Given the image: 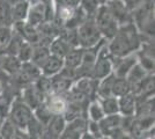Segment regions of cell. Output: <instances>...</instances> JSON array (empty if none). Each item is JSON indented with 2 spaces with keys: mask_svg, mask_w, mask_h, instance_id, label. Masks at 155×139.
I'll list each match as a JSON object with an SVG mask.
<instances>
[{
  "mask_svg": "<svg viewBox=\"0 0 155 139\" xmlns=\"http://www.w3.org/2000/svg\"><path fill=\"white\" fill-rule=\"evenodd\" d=\"M112 60H114V57L109 52V49L107 46V41H105L98 49L96 59L91 71V78H94L95 80H100L109 75L110 73H112V68H114Z\"/></svg>",
  "mask_w": 155,
  "mask_h": 139,
  "instance_id": "5b68a950",
  "label": "cell"
},
{
  "mask_svg": "<svg viewBox=\"0 0 155 139\" xmlns=\"http://www.w3.org/2000/svg\"><path fill=\"white\" fill-rule=\"evenodd\" d=\"M130 92V84L126 78L116 77L111 88V95L115 98H120Z\"/></svg>",
  "mask_w": 155,
  "mask_h": 139,
  "instance_id": "cb8c5ba5",
  "label": "cell"
},
{
  "mask_svg": "<svg viewBox=\"0 0 155 139\" xmlns=\"http://www.w3.org/2000/svg\"><path fill=\"white\" fill-rule=\"evenodd\" d=\"M87 130V117L80 116L77 118L72 119L66 123L64 131L61 133L60 138L64 139H77L82 138Z\"/></svg>",
  "mask_w": 155,
  "mask_h": 139,
  "instance_id": "ba28073f",
  "label": "cell"
},
{
  "mask_svg": "<svg viewBox=\"0 0 155 139\" xmlns=\"http://www.w3.org/2000/svg\"><path fill=\"white\" fill-rule=\"evenodd\" d=\"M101 6L98 0H79L78 7L82 11L86 18H94L98 7Z\"/></svg>",
  "mask_w": 155,
  "mask_h": 139,
  "instance_id": "d4e9b609",
  "label": "cell"
},
{
  "mask_svg": "<svg viewBox=\"0 0 155 139\" xmlns=\"http://www.w3.org/2000/svg\"><path fill=\"white\" fill-rule=\"evenodd\" d=\"M32 116V109L22 101L21 98H16L11 103V109L8 113V118L14 123L18 130L27 134V127L30 123Z\"/></svg>",
  "mask_w": 155,
  "mask_h": 139,
  "instance_id": "3957f363",
  "label": "cell"
},
{
  "mask_svg": "<svg viewBox=\"0 0 155 139\" xmlns=\"http://www.w3.org/2000/svg\"><path fill=\"white\" fill-rule=\"evenodd\" d=\"M11 103L9 101L4 99H0V118L5 119L6 117H8V113L11 109Z\"/></svg>",
  "mask_w": 155,
  "mask_h": 139,
  "instance_id": "d6a6232c",
  "label": "cell"
},
{
  "mask_svg": "<svg viewBox=\"0 0 155 139\" xmlns=\"http://www.w3.org/2000/svg\"><path fill=\"white\" fill-rule=\"evenodd\" d=\"M64 67V60L60 57L50 55V57L46 59V61L41 67V73L46 77H53L58 74Z\"/></svg>",
  "mask_w": 155,
  "mask_h": 139,
  "instance_id": "2e32d148",
  "label": "cell"
},
{
  "mask_svg": "<svg viewBox=\"0 0 155 139\" xmlns=\"http://www.w3.org/2000/svg\"><path fill=\"white\" fill-rule=\"evenodd\" d=\"M66 119L63 115H52L51 119L49 121L48 125L45 126V132L49 138H60L61 133L66 126Z\"/></svg>",
  "mask_w": 155,
  "mask_h": 139,
  "instance_id": "4fadbf2b",
  "label": "cell"
},
{
  "mask_svg": "<svg viewBox=\"0 0 155 139\" xmlns=\"http://www.w3.org/2000/svg\"><path fill=\"white\" fill-rule=\"evenodd\" d=\"M72 46L68 44L63 35H58L54 38H52L51 42L49 43V50L50 53L53 56H57L60 58H64V56L67 53V51L71 49Z\"/></svg>",
  "mask_w": 155,
  "mask_h": 139,
  "instance_id": "ac0fdd59",
  "label": "cell"
},
{
  "mask_svg": "<svg viewBox=\"0 0 155 139\" xmlns=\"http://www.w3.org/2000/svg\"><path fill=\"white\" fill-rule=\"evenodd\" d=\"M86 116H87V119L94 121V122H100L105 116L103 109H102V106H101V102H100V100L97 99V98L91 100L87 103Z\"/></svg>",
  "mask_w": 155,
  "mask_h": 139,
  "instance_id": "7402d4cb",
  "label": "cell"
},
{
  "mask_svg": "<svg viewBox=\"0 0 155 139\" xmlns=\"http://www.w3.org/2000/svg\"><path fill=\"white\" fill-rule=\"evenodd\" d=\"M115 78H116V75L114 73H110L109 75H107V77H104L97 81L96 95H95L97 99H103V98L111 96V88H112V84H114Z\"/></svg>",
  "mask_w": 155,
  "mask_h": 139,
  "instance_id": "44dd1931",
  "label": "cell"
},
{
  "mask_svg": "<svg viewBox=\"0 0 155 139\" xmlns=\"http://www.w3.org/2000/svg\"><path fill=\"white\" fill-rule=\"evenodd\" d=\"M98 1H100V4H101V5H104V4H107V2L110 1V0H98Z\"/></svg>",
  "mask_w": 155,
  "mask_h": 139,
  "instance_id": "74e56055",
  "label": "cell"
},
{
  "mask_svg": "<svg viewBox=\"0 0 155 139\" xmlns=\"http://www.w3.org/2000/svg\"><path fill=\"white\" fill-rule=\"evenodd\" d=\"M21 65L22 63L20 61L19 58L12 55H6L1 60V70L9 75H14L15 73H18Z\"/></svg>",
  "mask_w": 155,
  "mask_h": 139,
  "instance_id": "603a6c76",
  "label": "cell"
},
{
  "mask_svg": "<svg viewBox=\"0 0 155 139\" xmlns=\"http://www.w3.org/2000/svg\"><path fill=\"white\" fill-rule=\"evenodd\" d=\"M77 38L78 46L82 49L93 48L104 40L94 21V18H87L77 27Z\"/></svg>",
  "mask_w": 155,
  "mask_h": 139,
  "instance_id": "7a4b0ae2",
  "label": "cell"
},
{
  "mask_svg": "<svg viewBox=\"0 0 155 139\" xmlns=\"http://www.w3.org/2000/svg\"><path fill=\"white\" fill-rule=\"evenodd\" d=\"M41 68L34 65L31 61L22 63L18 73H15L13 77L14 80L20 85H29L32 84L35 80L41 75Z\"/></svg>",
  "mask_w": 155,
  "mask_h": 139,
  "instance_id": "52a82bcc",
  "label": "cell"
},
{
  "mask_svg": "<svg viewBox=\"0 0 155 139\" xmlns=\"http://www.w3.org/2000/svg\"><path fill=\"white\" fill-rule=\"evenodd\" d=\"M50 50H49V45L48 44H35L32 45V55H31V61L34 65L37 67H42V65L46 61V59L50 57Z\"/></svg>",
  "mask_w": 155,
  "mask_h": 139,
  "instance_id": "ffe728a7",
  "label": "cell"
},
{
  "mask_svg": "<svg viewBox=\"0 0 155 139\" xmlns=\"http://www.w3.org/2000/svg\"><path fill=\"white\" fill-rule=\"evenodd\" d=\"M94 21H95L102 37L105 41L111 40L119 28L118 22L112 16V14L110 13V11L105 5H101L98 7L96 14L94 16Z\"/></svg>",
  "mask_w": 155,
  "mask_h": 139,
  "instance_id": "277c9868",
  "label": "cell"
},
{
  "mask_svg": "<svg viewBox=\"0 0 155 139\" xmlns=\"http://www.w3.org/2000/svg\"><path fill=\"white\" fill-rule=\"evenodd\" d=\"M138 63V57H137V52L129 53L123 57H114L112 64H114V68H112V73L116 77H123L125 78L127 75V73L132 70V67Z\"/></svg>",
  "mask_w": 155,
  "mask_h": 139,
  "instance_id": "30bf717a",
  "label": "cell"
},
{
  "mask_svg": "<svg viewBox=\"0 0 155 139\" xmlns=\"http://www.w3.org/2000/svg\"><path fill=\"white\" fill-rule=\"evenodd\" d=\"M101 102V106L104 111V115H112V114H119V106H118V98L115 96H108L103 99H98Z\"/></svg>",
  "mask_w": 155,
  "mask_h": 139,
  "instance_id": "4316f807",
  "label": "cell"
},
{
  "mask_svg": "<svg viewBox=\"0 0 155 139\" xmlns=\"http://www.w3.org/2000/svg\"><path fill=\"white\" fill-rule=\"evenodd\" d=\"M79 0H52L53 6L57 5H78Z\"/></svg>",
  "mask_w": 155,
  "mask_h": 139,
  "instance_id": "e575fe53",
  "label": "cell"
},
{
  "mask_svg": "<svg viewBox=\"0 0 155 139\" xmlns=\"http://www.w3.org/2000/svg\"><path fill=\"white\" fill-rule=\"evenodd\" d=\"M30 4L28 0H23L21 2H18L9 8V15H11V22L12 25L20 21H26L29 12Z\"/></svg>",
  "mask_w": 155,
  "mask_h": 139,
  "instance_id": "d6986e66",
  "label": "cell"
},
{
  "mask_svg": "<svg viewBox=\"0 0 155 139\" xmlns=\"http://www.w3.org/2000/svg\"><path fill=\"white\" fill-rule=\"evenodd\" d=\"M32 55V44H30L29 42L25 41L22 43V45L20 48L19 52L16 53V57L20 59L21 63H26V61H30Z\"/></svg>",
  "mask_w": 155,
  "mask_h": 139,
  "instance_id": "4dcf8cb0",
  "label": "cell"
},
{
  "mask_svg": "<svg viewBox=\"0 0 155 139\" xmlns=\"http://www.w3.org/2000/svg\"><path fill=\"white\" fill-rule=\"evenodd\" d=\"M18 131H19L18 127L14 125V123L8 117L2 119L1 125H0V137L1 138H6V139L14 138V137H16Z\"/></svg>",
  "mask_w": 155,
  "mask_h": 139,
  "instance_id": "83f0119b",
  "label": "cell"
},
{
  "mask_svg": "<svg viewBox=\"0 0 155 139\" xmlns=\"http://www.w3.org/2000/svg\"><path fill=\"white\" fill-rule=\"evenodd\" d=\"M45 98L46 96L43 93H41L36 87L34 86V84H29L23 89L22 96H21L22 101L26 103L27 106L30 107L32 110L36 107H38L41 103H43L45 101Z\"/></svg>",
  "mask_w": 155,
  "mask_h": 139,
  "instance_id": "8fae6325",
  "label": "cell"
},
{
  "mask_svg": "<svg viewBox=\"0 0 155 139\" xmlns=\"http://www.w3.org/2000/svg\"><path fill=\"white\" fill-rule=\"evenodd\" d=\"M97 81L91 77H81L74 80L72 88L77 89L80 93L84 94L88 99L89 98H94L96 95V87H97Z\"/></svg>",
  "mask_w": 155,
  "mask_h": 139,
  "instance_id": "7c38bea8",
  "label": "cell"
},
{
  "mask_svg": "<svg viewBox=\"0 0 155 139\" xmlns=\"http://www.w3.org/2000/svg\"><path fill=\"white\" fill-rule=\"evenodd\" d=\"M13 35L12 25H0V52H5V48Z\"/></svg>",
  "mask_w": 155,
  "mask_h": 139,
  "instance_id": "f546056e",
  "label": "cell"
},
{
  "mask_svg": "<svg viewBox=\"0 0 155 139\" xmlns=\"http://www.w3.org/2000/svg\"><path fill=\"white\" fill-rule=\"evenodd\" d=\"M123 1L126 5V7L131 11V13H132V11H134L136 8H138L143 2V0H123Z\"/></svg>",
  "mask_w": 155,
  "mask_h": 139,
  "instance_id": "836d02e7",
  "label": "cell"
},
{
  "mask_svg": "<svg viewBox=\"0 0 155 139\" xmlns=\"http://www.w3.org/2000/svg\"><path fill=\"white\" fill-rule=\"evenodd\" d=\"M4 91H5V81L2 79V77H0V96L2 95Z\"/></svg>",
  "mask_w": 155,
  "mask_h": 139,
  "instance_id": "d590c367",
  "label": "cell"
},
{
  "mask_svg": "<svg viewBox=\"0 0 155 139\" xmlns=\"http://www.w3.org/2000/svg\"><path fill=\"white\" fill-rule=\"evenodd\" d=\"M45 103L53 115H63L68 102L63 94H49L45 98Z\"/></svg>",
  "mask_w": 155,
  "mask_h": 139,
  "instance_id": "5bb4252c",
  "label": "cell"
},
{
  "mask_svg": "<svg viewBox=\"0 0 155 139\" xmlns=\"http://www.w3.org/2000/svg\"><path fill=\"white\" fill-rule=\"evenodd\" d=\"M11 6L4 0H0V25H12L11 15H9Z\"/></svg>",
  "mask_w": 155,
  "mask_h": 139,
  "instance_id": "1f68e13d",
  "label": "cell"
},
{
  "mask_svg": "<svg viewBox=\"0 0 155 139\" xmlns=\"http://www.w3.org/2000/svg\"><path fill=\"white\" fill-rule=\"evenodd\" d=\"M32 84H34V86L36 87L39 92L43 93L45 96H48L49 94H51V78L50 77L41 74Z\"/></svg>",
  "mask_w": 155,
  "mask_h": 139,
  "instance_id": "f1b7e54d",
  "label": "cell"
},
{
  "mask_svg": "<svg viewBox=\"0 0 155 139\" xmlns=\"http://www.w3.org/2000/svg\"><path fill=\"white\" fill-rule=\"evenodd\" d=\"M82 53H84V49L80 48V46H74V48H71L67 53L64 56V67L65 68H68L71 71H75L80 63H81V59H82Z\"/></svg>",
  "mask_w": 155,
  "mask_h": 139,
  "instance_id": "e0dca14e",
  "label": "cell"
},
{
  "mask_svg": "<svg viewBox=\"0 0 155 139\" xmlns=\"http://www.w3.org/2000/svg\"><path fill=\"white\" fill-rule=\"evenodd\" d=\"M32 114H34V117L38 121L39 123H42L44 126L48 125L49 121L51 119L52 115L53 114L50 111L49 107L46 106L45 101L43 103H41L38 107H36L34 110H32Z\"/></svg>",
  "mask_w": 155,
  "mask_h": 139,
  "instance_id": "484cf974",
  "label": "cell"
},
{
  "mask_svg": "<svg viewBox=\"0 0 155 139\" xmlns=\"http://www.w3.org/2000/svg\"><path fill=\"white\" fill-rule=\"evenodd\" d=\"M120 123H122L120 114L105 115L103 118L98 122L102 136L116 138V137H119V134H126L123 129L120 127Z\"/></svg>",
  "mask_w": 155,
  "mask_h": 139,
  "instance_id": "8992f818",
  "label": "cell"
},
{
  "mask_svg": "<svg viewBox=\"0 0 155 139\" xmlns=\"http://www.w3.org/2000/svg\"><path fill=\"white\" fill-rule=\"evenodd\" d=\"M119 114L122 116H134L137 109V98L133 93L129 92L123 96L118 98Z\"/></svg>",
  "mask_w": 155,
  "mask_h": 139,
  "instance_id": "9a60e30c",
  "label": "cell"
},
{
  "mask_svg": "<svg viewBox=\"0 0 155 139\" xmlns=\"http://www.w3.org/2000/svg\"><path fill=\"white\" fill-rule=\"evenodd\" d=\"M6 4H8L9 6H13L15 4H18V2H21V1H23V0H4Z\"/></svg>",
  "mask_w": 155,
  "mask_h": 139,
  "instance_id": "8d00e7d4",
  "label": "cell"
},
{
  "mask_svg": "<svg viewBox=\"0 0 155 139\" xmlns=\"http://www.w3.org/2000/svg\"><path fill=\"white\" fill-rule=\"evenodd\" d=\"M29 1V4H35V2H38L41 0H28Z\"/></svg>",
  "mask_w": 155,
  "mask_h": 139,
  "instance_id": "f35d334b",
  "label": "cell"
},
{
  "mask_svg": "<svg viewBox=\"0 0 155 139\" xmlns=\"http://www.w3.org/2000/svg\"><path fill=\"white\" fill-rule=\"evenodd\" d=\"M142 35L133 22L119 26L111 40L107 41V46L112 57H123L137 52L142 43Z\"/></svg>",
  "mask_w": 155,
  "mask_h": 139,
  "instance_id": "6da1fadb",
  "label": "cell"
},
{
  "mask_svg": "<svg viewBox=\"0 0 155 139\" xmlns=\"http://www.w3.org/2000/svg\"><path fill=\"white\" fill-rule=\"evenodd\" d=\"M1 122H2V119L0 118V125H1Z\"/></svg>",
  "mask_w": 155,
  "mask_h": 139,
  "instance_id": "ab89813d",
  "label": "cell"
},
{
  "mask_svg": "<svg viewBox=\"0 0 155 139\" xmlns=\"http://www.w3.org/2000/svg\"><path fill=\"white\" fill-rule=\"evenodd\" d=\"M104 5L108 7L110 13L116 19L119 26L129 23V22H133L132 21V13L126 7V5L124 4L123 0H110Z\"/></svg>",
  "mask_w": 155,
  "mask_h": 139,
  "instance_id": "9c48e42d",
  "label": "cell"
}]
</instances>
